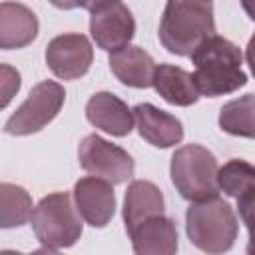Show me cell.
<instances>
[{"mask_svg":"<svg viewBox=\"0 0 255 255\" xmlns=\"http://www.w3.org/2000/svg\"><path fill=\"white\" fill-rule=\"evenodd\" d=\"M94 60V50L84 34H60L48 42L46 64L62 80L82 78Z\"/></svg>","mask_w":255,"mask_h":255,"instance_id":"9","label":"cell"},{"mask_svg":"<svg viewBox=\"0 0 255 255\" xmlns=\"http://www.w3.org/2000/svg\"><path fill=\"white\" fill-rule=\"evenodd\" d=\"M157 34L167 52L175 56H193L203 42L215 36L213 4L179 0L167 2Z\"/></svg>","mask_w":255,"mask_h":255,"instance_id":"2","label":"cell"},{"mask_svg":"<svg viewBox=\"0 0 255 255\" xmlns=\"http://www.w3.org/2000/svg\"><path fill=\"white\" fill-rule=\"evenodd\" d=\"M90 10V32L102 50L118 52L129 46L135 34V20L124 2H92L84 4Z\"/></svg>","mask_w":255,"mask_h":255,"instance_id":"8","label":"cell"},{"mask_svg":"<svg viewBox=\"0 0 255 255\" xmlns=\"http://www.w3.org/2000/svg\"><path fill=\"white\" fill-rule=\"evenodd\" d=\"M243 8H245V12L249 14V18L255 20V2H243Z\"/></svg>","mask_w":255,"mask_h":255,"instance_id":"25","label":"cell"},{"mask_svg":"<svg viewBox=\"0 0 255 255\" xmlns=\"http://www.w3.org/2000/svg\"><path fill=\"white\" fill-rule=\"evenodd\" d=\"M241 50L223 36H213L203 42L191 56L195 72L193 80L201 96L217 98L231 94L247 84L241 70Z\"/></svg>","mask_w":255,"mask_h":255,"instance_id":"1","label":"cell"},{"mask_svg":"<svg viewBox=\"0 0 255 255\" xmlns=\"http://www.w3.org/2000/svg\"><path fill=\"white\" fill-rule=\"evenodd\" d=\"M219 128L229 135L255 139V94L227 102L219 110Z\"/></svg>","mask_w":255,"mask_h":255,"instance_id":"18","label":"cell"},{"mask_svg":"<svg viewBox=\"0 0 255 255\" xmlns=\"http://www.w3.org/2000/svg\"><path fill=\"white\" fill-rule=\"evenodd\" d=\"M131 112L137 131L147 143L155 147H171L183 139V126L175 116L151 104H137Z\"/></svg>","mask_w":255,"mask_h":255,"instance_id":"12","label":"cell"},{"mask_svg":"<svg viewBox=\"0 0 255 255\" xmlns=\"http://www.w3.org/2000/svg\"><path fill=\"white\" fill-rule=\"evenodd\" d=\"M66 92L58 82L44 80L36 84L22 106L8 118L4 131L10 135H30L44 129L62 110Z\"/></svg>","mask_w":255,"mask_h":255,"instance_id":"6","label":"cell"},{"mask_svg":"<svg viewBox=\"0 0 255 255\" xmlns=\"http://www.w3.org/2000/svg\"><path fill=\"white\" fill-rule=\"evenodd\" d=\"M2 255H22V253H18V251H2Z\"/></svg>","mask_w":255,"mask_h":255,"instance_id":"26","label":"cell"},{"mask_svg":"<svg viewBox=\"0 0 255 255\" xmlns=\"http://www.w3.org/2000/svg\"><path fill=\"white\" fill-rule=\"evenodd\" d=\"M32 229L44 247H72L82 235V221L66 191L50 193L32 211Z\"/></svg>","mask_w":255,"mask_h":255,"instance_id":"5","label":"cell"},{"mask_svg":"<svg viewBox=\"0 0 255 255\" xmlns=\"http://www.w3.org/2000/svg\"><path fill=\"white\" fill-rule=\"evenodd\" d=\"M0 74H2V108H6L12 96L20 90V74L6 64L0 66Z\"/></svg>","mask_w":255,"mask_h":255,"instance_id":"22","label":"cell"},{"mask_svg":"<svg viewBox=\"0 0 255 255\" xmlns=\"http://www.w3.org/2000/svg\"><path fill=\"white\" fill-rule=\"evenodd\" d=\"M163 215V193L161 189L145 179H135L129 183L124 197V221L128 235L151 217Z\"/></svg>","mask_w":255,"mask_h":255,"instance_id":"13","label":"cell"},{"mask_svg":"<svg viewBox=\"0 0 255 255\" xmlns=\"http://www.w3.org/2000/svg\"><path fill=\"white\" fill-rule=\"evenodd\" d=\"M245 58H247V64H249V68H251L253 76H255V34L251 36V40H249V44H247Z\"/></svg>","mask_w":255,"mask_h":255,"instance_id":"23","label":"cell"},{"mask_svg":"<svg viewBox=\"0 0 255 255\" xmlns=\"http://www.w3.org/2000/svg\"><path fill=\"white\" fill-rule=\"evenodd\" d=\"M153 88L167 104L181 106V108L193 106L201 96L195 86L193 74L171 64H159L155 68Z\"/></svg>","mask_w":255,"mask_h":255,"instance_id":"17","label":"cell"},{"mask_svg":"<svg viewBox=\"0 0 255 255\" xmlns=\"http://www.w3.org/2000/svg\"><path fill=\"white\" fill-rule=\"evenodd\" d=\"M86 118L94 128L116 137H124L133 129V112L110 92H98L88 100Z\"/></svg>","mask_w":255,"mask_h":255,"instance_id":"11","label":"cell"},{"mask_svg":"<svg viewBox=\"0 0 255 255\" xmlns=\"http://www.w3.org/2000/svg\"><path fill=\"white\" fill-rule=\"evenodd\" d=\"M237 207L239 215L249 231V241H247V255H255V187L237 197Z\"/></svg>","mask_w":255,"mask_h":255,"instance_id":"21","label":"cell"},{"mask_svg":"<svg viewBox=\"0 0 255 255\" xmlns=\"http://www.w3.org/2000/svg\"><path fill=\"white\" fill-rule=\"evenodd\" d=\"M78 159L84 171L92 173V177L106 179L112 185L128 181L135 167L133 157L126 149L106 141L96 133H90L80 141Z\"/></svg>","mask_w":255,"mask_h":255,"instance_id":"7","label":"cell"},{"mask_svg":"<svg viewBox=\"0 0 255 255\" xmlns=\"http://www.w3.org/2000/svg\"><path fill=\"white\" fill-rule=\"evenodd\" d=\"M0 225L4 229L20 227L32 217V199L20 185L4 181L0 185Z\"/></svg>","mask_w":255,"mask_h":255,"instance_id":"19","label":"cell"},{"mask_svg":"<svg viewBox=\"0 0 255 255\" xmlns=\"http://www.w3.org/2000/svg\"><path fill=\"white\" fill-rule=\"evenodd\" d=\"M74 201L80 217L92 227H106L116 213V195L110 181L82 177L74 185Z\"/></svg>","mask_w":255,"mask_h":255,"instance_id":"10","label":"cell"},{"mask_svg":"<svg viewBox=\"0 0 255 255\" xmlns=\"http://www.w3.org/2000/svg\"><path fill=\"white\" fill-rule=\"evenodd\" d=\"M153 58L139 46H126L110 54V70L114 76L129 88H149L155 76Z\"/></svg>","mask_w":255,"mask_h":255,"instance_id":"16","label":"cell"},{"mask_svg":"<svg viewBox=\"0 0 255 255\" xmlns=\"http://www.w3.org/2000/svg\"><path fill=\"white\" fill-rule=\"evenodd\" d=\"M237 217L233 207L215 197L191 203L185 211V231L189 241L207 255L227 253L237 239Z\"/></svg>","mask_w":255,"mask_h":255,"instance_id":"3","label":"cell"},{"mask_svg":"<svg viewBox=\"0 0 255 255\" xmlns=\"http://www.w3.org/2000/svg\"><path fill=\"white\" fill-rule=\"evenodd\" d=\"M217 185L229 197H241L255 187V165L245 159H231L217 171Z\"/></svg>","mask_w":255,"mask_h":255,"instance_id":"20","label":"cell"},{"mask_svg":"<svg viewBox=\"0 0 255 255\" xmlns=\"http://www.w3.org/2000/svg\"><path fill=\"white\" fill-rule=\"evenodd\" d=\"M217 171L219 165L215 155L203 145L189 143L175 149V153L171 155V181L179 195L187 201L199 203L215 199L219 193Z\"/></svg>","mask_w":255,"mask_h":255,"instance_id":"4","label":"cell"},{"mask_svg":"<svg viewBox=\"0 0 255 255\" xmlns=\"http://www.w3.org/2000/svg\"><path fill=\"white\" fill-rule=\"evenodd\" d=\"M30 255H62V253H58V251H56V249H52V247H42V249L32 251Z\"/></svg>","mask_w":255,"mask_h":255,"instance_id":"24","label":"cell"},{"mask_svg":"<svg viewBox=\"0 0 255 255\" xmlns=\"http://www.w3.org/2000/svg\"><path fill=\"white\" fill-rule=\"evenodd\" d=\"M129 237L135 255H175L177 251V229L165 215L143 221Z\"/></svg>","mask_w":255,"mask_h":255,"instance_id":"15","label":"cell"},{"mask_svg":"<svg viewBox=\"0 0 255 255\" xmlns=\"http://www.w3.org/2000/svg\"><path fill=\"white\" fill-rule=\"evenodd\" d=\"M38 36V18L24 6L14 2L0 4V48L14 50L32 44Z\"/></svg>","mask_w":255,"mask_h":255,"instance_id":"14","label":"cell"}]
</instances>
